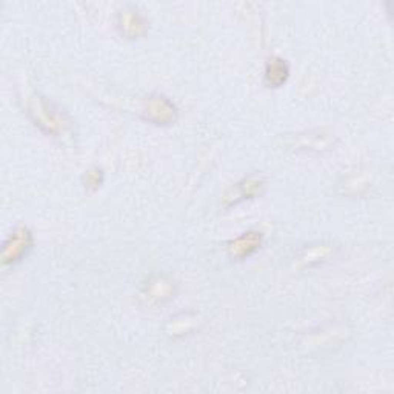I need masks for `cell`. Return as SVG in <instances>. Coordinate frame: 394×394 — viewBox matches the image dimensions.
<instances>
[{"instance_id": "1", "label": "cell", "mask_w": 394, "mask_h": 394, "mask_svg": "<svg viewBox=\"0 0 394 394\" xmlns=\"http://www.w3.org/2000/svg\"><path fill=\"white\" fill-rule=\"evenodd\" d=\"M285 74H286V70L282 63H276V65H271V68L268 70V79H271V83L274 85H279L280 82L285 80Z\"/></svg>"}]
</instances>
